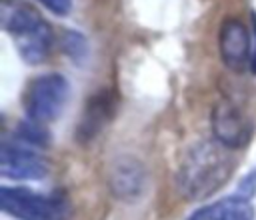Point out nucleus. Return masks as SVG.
Listing matches in <instances>:
<instances>
[{
	"label": "nucleus",
	"mask_w": 256,
	"mask_h": 220,
	"mask_svg": "<svg viewBox=\"0 0 256 220\" xmlns=\"http://www.w3.org/2000/svg\"><path fill=\"white\" fill-rule=\"evenodd\" d=\"M218 142H198L188 150L178 168V188L188 200H200L216 192L232 174L234 162Z\"/></svg>",
	"instance_id": "obj_1"
},
{
	"label": "nucleus",
	"mask_w": 256,
	"mask_h": 220,
	"mask_svg": "<svg viewBox=\"0 0 256 220\" xmlns=\"http://www.w3.org/2000/svg\"><path fill=\"white\" fill-rule=\"evenodd\" d=\"M0 20L4 32L14 40L18 56L26 64H40L52 48V28L42 14L26 2L2 0Z\"/></svg>",
	"instance_id": "obj_2"
},
{
	"label": "nucleus",
	"mask_w": 256,
	"mask_h": 220,
	"mask_svg": "<svg viewBox=\"0 0 256 220\" xmlns=\"http://www.w3.org/2000/svg\"><path fill=\"white\" fill-rule=\"evenodd\" d=\"M0 208L18 220H68L72 214L62 192L42 194L24 186H2Z\"/></svg>",
	"instance_id": "obj_3"
},
{
	"label": "nucleus",
	"mask_w": 256,
	"mask_h": 220,
	"mask_svg": "<svg viewBox=\"0 0 256 220\" xmlns=\"http://www.w3.org/2000/svg\"><path fill=\"white\" fill-rule=\"evenodd\" d=\"M68 96L70 84L62 74L50 72L36 76L28 84L24 94V110L28 120L38 124H48L56 120L68 102Z\"/></svg>",
	"instance_id": "obj_4"
},
{
	"label": "nucleus",
	"mask_w": 256,
	"mask_h": 220,
	"mask_svg": "<svg viewBox=\"0 0 256 220\" xmlns=\"http://www.w3.org/2000/svg\"><path fill=\"white\" fill-rule=\"evenodd\" d=\"M210 122H212L214 140L228 150H238L248 146L256 132V124L250 112L244 110V106L230 96H222L214 104Z\"/></svg>",
	"instance_id": "obj_5"
},
{
	"label": "nucleus",
	"mask_w": 256,
	"mask_h": 220,
	"mask_svg": "<svg viewBox=\"0 0 256 220\" xmlns=\"http://www.w3.org/2000/svg\"><path fill=\"white\" fill-rule=\"evenodd\" d=\"M252 36L240 18H226L218 32V50L222 64L232 72H244L252 62Z\"/></svg>",
	"instance_id": "obj_6"
},
{
	"label": "nucleus",
	"mask_w": 256,
	"mask_h": 220,
	"mask_svg": "<svg viewBox=\"0 0 256 220\" xmlns=\"http://www.w3.org/2000/svg\"><path fill=\"white\" fill-rule=\"evenodd\" d=\"M0 172L10 180H40L48 172L46 160L22 142H4L0 150Z\"/></svg>",
	"instance_id": "obj_7"
},
{
	"label": "nucleus",
	"mask_w": 256,
	"mask_h": 220,
	"mask_svg": "<svg viewBox=\"0 0 256 220\" xmlns=\"http://www.w3.org/2000/svg\"><path fill=\"white\" fill-rule=\"evenodd\" d=\"M254 218H256V210L250 198L234 194L196 208L186 220H254Z\"/></svg>",
	"instance_id": "obj_8"
},
{
	"label": "nucleus",
	"mask_w": 256,
	"mask_h": 220,
	"mask_svg": "<svg viewBox=\"0 0 256 220\" xmlns=\"http://www.w3.org/2000/svg\"><path fill=\"white\" fill-rule=\"evenodd\" d=\"M112 112H114V102H112L110 92L94 94L88 100L82 118L78 120V130H76L78 140L94 138L106 126V122L112 118Z\"/></svg>",
	"instance_id": "obj_9"
},
{
	"label": "nucleus",
	"mask_w": 256,
	"mask_h": 220,
	"mask_svg": "<svg viewBox=\"0 0 256 220\" xmlns=\"http://www.w3.org/2000/svg\"><path fill=\"white\" fill-rule=\"evenodd\" d=\"M114 178H116V188H118V192L128 194V192H134V190L138 188L140 172L134 170L132 166H122V168L114 174Z\"/></svg>",
	"instance_id": "obj_10"
},
{
	"label": "nucleus",
	"mask_w": 256,
	"mask_h": 220,
	"mask_svg": "<svg viewBox=\"0 0 256 220\" xmlns=\"http://www.w3.org/2000/svg\"><path fill=\"white\" fill-rule=\"evenodd\" d=\"M38 2H42L56 16H66L72 10V0H38Z\"/></svg>",
	"instance_id": "obj_11"
},
{
	"label": "nucleus",
	"mask_w": 256,
	"mask_h": 220,
	"mask_svg": "<svg viewBox=\"0 0 256 220\" xmlns=\"http://www.w3.org/2000/svg\"><path fill=\"white\" fill-rule=\"evenodd\" d=\"M238 194L244 196V198H252V194H256V170H252L238 186Z\"/></svg>",
	"instance_id": "obj_12"
},
{
	"label": "nucleus",
	"mask_w": 256,
	"mask_h": 220,
	"mask_svg": "<svg viewBox=\"0 0 256 220\" xmlns=\"http://www.w3.org/2000/svg\"><path fill=\"white\" fill-rule=\"evenodd\" d=\"M252 24H254V48H252V62H250V68H252V72H256V12H252Z\"/></svg>",
	"instance_id": "obj_13"
}]
</instances>
